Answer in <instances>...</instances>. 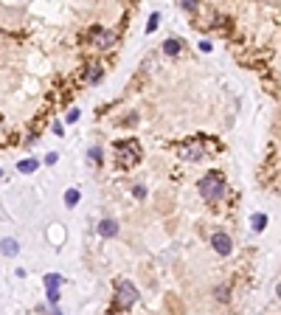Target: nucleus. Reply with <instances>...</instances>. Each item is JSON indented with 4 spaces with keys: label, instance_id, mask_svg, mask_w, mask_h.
<instances>
[{
    "label": "nucleus",
    "instance_id": "f257e3e1",
    "mask_svg": "<svg viewBox=\"0 0 281 315\" xmlns=\"http://www.w3.org/2000/svg\"><path fill=\"white\" fill-rule=\"evenodd\" d=\"M200 194H202V200H220L222 194H225V177L217 175V172H211L208 177H202L200 180Z\"/></svg>",
    "mask_w": 281,
    "mask_h": 315
},
{
    "label": "nucleus",
    "instance_id": "f03ea898",
    "mask_svg": "<svg viewBox=\"0 0 281 315\" xmlns=\"http://www.w3.org/2000/svg\"><path fill=\"white\" fill-rule=\"evenodd\" d=\"M115 307L118 310H130L135 301H138V290H135V284L132 281H127V279H121V281H115Z\"/></svg>",
    "mask_w": 281,
    "mask_h": 315
},
{
    "label": "nucleus",
    "instance_id": "7ed1b4c3",
    "mask_svg": "<svg viewBox=\"0 0 281 315\" xmlns=\"http://www.w3.org/2000/svg\"><path fill=\"white\" fill-rule=\"evenodd\" d=\"M211 245H214V251H217L220 256H228V254H231V248H234V242H231V236H228V234H214Z\"/></svg>",
    "mask_w": 281,
    "mask_h": 315
},
{
    "label": "nucleus",
    "instance_id": "20e7f679",
    "mask_svg": "<svg viewBox=\"0 0 281 315\" xmlns=\"http://www.w3.org/2000/svg\"><path fill=\"white\" fill-rule=\"evenodd\" d=\"M98 234L104 236V239L115 236L118 234V222H115V219H101V222H98Z\"/></svg>",
    "mask_w": 281,
    "mask_h": 315
},
{
    "label": "nucleus",
    "instance_id": "39448f33",
    "mask_svg": "<svg viewBox=\"0 0 281 315\" xmlns=\"http://www.w3.org/2000/svg\"><path fill=\"white\" fill-rule=\"evenodd\" d=\"M180 158H186V160H202V158H205V149H202L200 144H191V147L183 149V155Z\"/></svg>",
    "mask_w": 281,
    "mask_h": 315
},
{
    "label": "nucleus",
    "instance_id": "423d86ee",
    "mask_svg": "<svg viewBox=\"0 0 281 315\" xmlns=\"http://www.w3.org/2000/svg\"><path fill=\"white\" fill-rule=\"evenodd\" d=\"M93 34H96V45L101 48V51H104V48H110V45L115 43V37L110 34V31H93Z\"/></svg>",
    "mask_w": 281,
    "mask_h": 315
},
{
    "label": "nucleus",
    "instance_id": "0eeeda50",
    "mask_svg": "<svg viewBox=\"0 0 281 315\" xmlns=\"http://www.w3.org/2000/svg\"><path fill=\"white\" fill-rule=\"evenodd\" d=\"M163 53H166V56H177V53H180V43H177V40H166V43H163Z\"/></svg>",
    "mask_w": 281,
    "mask_h": 315
},
{
    "label": "nucleus",
    "instance_id": "6e6552de",
    "mask_svg": "<svg viewBox=\"0 0 281 315\" xmlns=\"http://www.w3.org/2000/svg\"><path fill=\"white\" fill-rule=\"evenodd\" d=\"M0 251H3L6 256H14V254L20 251V248H17V242H14V239H3V245H0Z\"/></svg>",
    "mask_w": 281,
    "mask_h": 315
},
{
    "label": "nucleus",
    "instance_id": "1a4fd4ad",
    "mask_svg": "<svg viewBox=\"0 0 281 315\" xmlns=\"http://www.w3.org/2000/svg\"><path fill=\"white\" fill-rule=\"evenodd\" d=\"M17 169L20 172H26V175H31V172H37V160H20Z\"/></svg>",
    "mask_w": 281,
    "mask_h": 315
},
{
    "label": "nucleus",
    "instance_id": "9d476101",
    "mask_svg": "<svg viewBox=\"0 0 281 315\" xmlns=\"http://www.w3.org/2000/svg\"><path fill=\"white\" fill-rule=\"evenodd\" d=\"M65 203H68V209H73V206L79 203V192H76V189H70V192H65Z\"/></svg>",
    "mask_w": 281,
    "mask_h": 315
},
{
    "label": "nucleus",
    "instance_id": "9b49d317",
    "mask_svg": "<svg viewBox=\"0 0 281 315\" xmlns=\"http://www.w3.org/2000/svg\"><path fill=\"white\" fill-rule=\"evenodd\" d=\"M264 225H267V217H264V214H256V217H253V228H256V231H262Z\"/></svg>",
    "mask_w": 281,
    "mask_h": 315
},
{
    "label": "nucleus",
    "instance_id": "f8f14e48",
    "mask_svg": "<svg viewBox=\"0 0 281 315\" xmlns=\"http://www.w3.org/2000/svg\"><path fill=\"white\" fill-rule=\"evenodd\" d=\"M62 281H65L62 276H45V284H48V287H59Z\"/></svg>",
    "mask_w": 281,
    "mask_h": 315
},
{
    "label": "nucleus",
    "instance_id": "ddd939ff",
    "mask_svg": "<svg viewBox=\"0 0 281 315\" xmlns=\"http://www.w3.org/2000/svg\"><path fill=\"white\" fill-rule=\"evenodd\" d=\"M228 298H231L228 287H217V301H228Z\"/></svg>",
    "mask_w": 281,
    "mask_h": 315
},
{
    "label": "nucleus",
    "instance_id": "4468645a",
    "mask_svg": "<svg viewBox=\"0 0 281 315\" xmlns=\"http://www.w3.org/2000/svg\"><path fill=\"white\" fill-rule=\"evenodd\" d=\"M180 3H183V9H186V11H194L197 6H200V0H180Z\"/></svg>",
    "mask_w": 281,
    "mask_h": 315
},
{
    "label": "nucleus",
    "instance_id": "2eb2a0df",
    "mask_svg": "<svg viewBox=\"0 0 281 315\" xmlns=\"http://www.w3.org/2000/svg\"><path fill=\"white\" fill-rule=\"evenodd\" d=\"M158 23H160V14H152V17H149V26H146V31H155V28H158Z\"/></svg>",
    "mask_w": 281,
    "mask_h": 315
},
{
    "label": "nucleus",
    "instance_id": "dca6fc26",
    "mask_svg": "<svg viewBox=\"0 0 281 315\" xmlns=\"http://www.w3.org/2000/svg\"><path fill=\"white\" fill-rule=\"evenodd\" d=\"M88 79H90V82H98V79H101V68H93V70H88Z\"/></svg>",
    "mask_w": 281,
    "mask_h": 315
},
{
    "label": "nucleus",
    "instance_id": "f3484780",
    "mask_svg": "<svg viewBox=\"0 0 281 315\" xmlns=\"http://www.w3.org/2000/svg\"><path fill=\"white\" fill-rule=\"evenodd\" d=\"M48 298H51V304H56V301H59V290H56V287H51V293H48Z\"/></svg>",
    "mask_w": 281,
    "mask_h": 315
},
{
    "label": "nucleus",
    "instance_id": "a211bd4d",
    "mask_svg": "<svg viewBox=\"0 0 281 315\" xmlns=\"http://www.w3.org/2000/svg\"><path fill=\"white\" fill-rule=\"evenodd\" d=\"M76 118H79V110H70V113H68V121L73 124V121H76Z\"/></svg>",
    "mask_w": 281,
    "mask_h": 315
},
{
    "label": "nucleus",
    "instance_id": "6ab92c4d",
    "mask_svg": "<svg viewBox=\"0 0 281 315\" xmlns=\"http://www.w3.org/2000/svg\"><path fill=\"white\" fill-rule=\"evenodd\" d=\"M90 158H93V160L98 163V160H101V149H93V152H90Z\"/></svg>",
    "mask_w": 281,
    "mask_h": 315
}]
</instances>
